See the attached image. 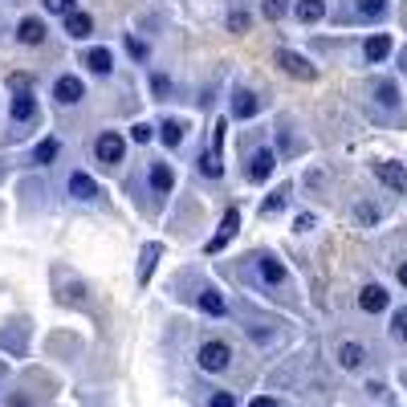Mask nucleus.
Instances as JSON below:
<instances>
[{"instance_id": "obj_22", "label": "nucleus", "mask_w": 407, "mask_h": 407, "mask_svg": "<svg viewBox=\"0 0 407 407\" xmlns=\"http://www.w3.org/2000/svg\"><path fill=\"white\" fill-rule=\"evenodd\" d=\"M159 257H163L159 244H147V248H143V265H139V281H143V285L151 281V265H155Z\"/></svg>"}, {"instance_id": "obj_27", "label": "nucleus", "mask_w": 407, "mask_h": 407, "mask_svg": "<svg viewBox=\"0 0 407 407\" xmlns=\"http://www.w3.org/2000/svg\"><path fill=\"white\" fill-rule=\"evenodd\" d=\"M265 16H269V21H281V16H285V0H265Z\"/></svg>"}, {"instance_id": "obj_16", "label": "nucleus", "mask_w": 407, "mask_h": 407, "mask_svg": "<svg viewBox=\"0 0 407 407\" xmlns=\"http://www.w3.org/2000/svg\"><path fill=\"white\" fill-rule=\"evenodd\" d=\"M232 114H236V118H253V114H257V98L248 94V90H236V94H232Z\"/></svg>"}, {"instance_id": "obj_21", "label": "nucleus", "mask_w": 407, "mask_h": 407, "mask_svg": "<svg viewBox=\"0 0 407 407\" xmlns=\"http://www.w3.org/2000/svg\"><path fill=\"white\" fill-rule=\"evenodd\" d=\"M57 151H62V143H57V139H41V143H37V151H33V163H53V159H57Z\"/></svg>"}, {"instance_id": "obj_18", "label": "nucleus", "mask_w": 407, "mask_h": 407, "mask_svg": "<svg viewBox=\"0 0 407 407\" xmlns=\"http://www.w3.org/2000/svg\"><path fill=\"white\" fill-rule=\"evenodd\" d=\"M338 358H342V367H346V371H358V367H362V346H358V342H342V350H338Z\"/></svg>"}, {"instance_id": "obj_28", "label": "nucleus", "mask_w": 407, "mask_h": 407, "mask_svg": "<svg viewBox=\"0 0 407 407\" xmlns=\"http://www.w3.org/2000/svg\"><path fill=\"white\" fill-rule=\"evenodd\" d=\"M45 8H49V13L69 16V13H74V0H45Z\"/></svg>"}, {"instance_id": "obj_3", "label": "nucleus", "mask_w": 407, "mask_h": 407, "mask_svg": "<svg viewBox=\"0 0 407 407\" xmlns=\"http://www.w3.org/2000/svg\"><path fill=\"white\" fill-rule=\"evenodd\" d=\"M228 346L224 342H204V346H200V367H204V371H224L228 367Z\"/></svg>"}, {"instance_id": "obj_14", "label": "nucleus", "mask_w": 407, "mask_h": 407, "mask_svg": "<svg viewBox=\"0 0 407 407\" xmlns=\"http://www.w3.org/2000/svg\"><path fill=\"white\" fill-rule=\"evenodd\" d=\"M151 188H155L159 195H167L171 188H176V176H171L167 163H155V167H151Z\"/></svg>"}, {"instance_id": "obj_11", "label": "nucleus", "mask_w": 407, "mask_h": 407, "mask_svg": "<svg viewBox=\"0 0 407 407\" xmlns=\"http://www.w3.org/2000/svg\"><path fill=\"white\" fill-rule=\"evenodd\" d=\"M90 29H94V21H90V13H78V8H74V13L65 16V33H69V37H90Z\"/></svg>"}, {"instance_id": "obj_33", "label": "nucleus", "mask_w": 407, "mask_h": 407, "mask_svg": "<svg viewBox=\"0 0 407 407\" xmlns=\"http://www.w3.org/2000/svg\"><path fill=\"white\" fill-rule=\"evenodd\" d=\"M208 407H236V403H232V395H228V391H216Z\"/></svg>"}, {"instance_id": "obj_10", "label": "nucleus", "mask_w": 407, "mask_h": 407, "mask_svg": "<svg viewBox=\"0 0 407 407\" xmlns=\"http://www.w3.org/2000/svg\"><path fill=\"white\" fill-rule=\"evenodd\" d=\"M362 53H367V62H383V57L391 53V37H387V33H374V37H367Z\"/></svg>"}, {"instance_id": "obj_4", "label": "nucleus", "mask_w": 407, "mask_h": 407, "mask_svg": "<svg viewBox=\"0 0 407 407\" xmlns=\"http://www.w3.org/2000/svg\"><path fill=\"white\" fill-rule=\"evenodd\" d=\"M374 176L387 183L391 192H399V195H407V171L399 167V163H374Z\"/></svg>"}, {"instance_id": "obj_5", "label": "nucleus", "mask_w": 407, "mask_h": 407, "mask_svg": "<svg viewBox=\"0 0 407 407\" xmlns=\"http://www.w3.org/2000/svg\"><path fill=\"white\" fill-rule=\"evenodd\" d=\"M81 94H86V90H81V78H74V74H62V78H57V86H53V98H57V102H65V106L81 102Z\"/></svg>"}, {"instance_id": "obj_26", "label": "nucleus", "mask_w": 407, "mask_h": 407, "mask_svg": "<svg viewBox=\"0 0 407 407\" xmlns=\"http://www.w3.org/2000/svg\"><path fill=\"white\" fill-rule=\"evenodd\" d=\"M285 200H290V188H281V192H273L269 200H265V212H277V208H285Z\"/></svg>"}, {"instance_id": "obj_13", "label": "nucleus", "mask_w": 407, "mask_h": 407, "mask_svg": "<svg viewBox=\"0 0 407 407\" xmlns=\"http://www.w3.org/2000/svg\"><path fill=\"white\" fill-rule=\"evenodd\" d=\"M81 62L90 65L94 74H110L114 69V57H110V49H86V57Z\"/></svg>"}, {"instance_id": "obj_31", "label": "nucleus", "mask_w": 407, "mask_h": 407, "mask_svg": "<svg viewBox=\"0 0 407 407\" xmlns=\"http://www.w3.org/2000/svg\"><path fill=\"white\" fill-rule=\"evenodd\" d=\"M228 29H232V33H244V29H248V16H244V13H232Z\"/></svg>"}, {"instance_id": "obj_34", "label": "nucleus", "mask_w": 407, "mask_h": 407, "mask_svg": "<svg viewBox=\"0 0 407 407\" xmlns=\"http://www.w3.org/2000/svg\"><path fill=\"white\" fill-rule=\"evenodd\" d=\"M130 134H134V143H151V127H143V122L130 127Z\"/></svg>"}, {"instance_id": "obj_32", "label": "nucleus", "mask_w": 407, "mask_h": 407, "mask_svg": "<svg viewBox=\"0 0 407 407\" xmlns=\"http://www.w3.org/2000/svg\"><path fill=\"white\" fill-rule=\"evenodd\" d=\"M8 86H13V90H29L33 78H29V74H13V78H8Z\"/></svg>"}, {"instance_id": "obj_2", "label": "nucleus", "mask_w": 407, "mask_h": 407, "mask_svg": "<svg viewBox=\"0 0 407 407\" xmlns=\"http://www.w3.org/2000/svg\"><path fill=\"white\" fill-rule=\"evenodd\" d=\"M122 151H127V143H122V134L118 130H106V134H98V143H94V155L102 163H122Z\"/></svg>"}, {"instance_id": "obj_24", "label": "nucleus", "mask_w": 407, "mask_h": 407, "mask_svg": "<svg viewBox=\"0 0 407 407\" xmlns=\"http://www.w3.org/2000/svg\"><path fill=\"white\" fill-rule=\"evenodd\" d=\"M355 8H358V16H367V21H379V16L387 13V0H358Z\"/></svg>"}, {"instance_id": "obj_8", "label": "nucleus", "mask_w": 407, "mask_h": 407, "mask_svg": "<svg viewBox=\"0 0 407 407\" xmlns=\"http://www.w3.org/2000/svg\"><path fill=\"white\" fill-rule=\"evenodd\" d=\"M273 167H277L273 151H257V155H253V163H248V179H253V183H260V179L273 176Z\"/></svg>"}, {"instance_id": "obj_9", "label": "nucleus", "mask_w": 407, "mask_h": 407, "mask_svg": "<svg viewBox=\"0 0 407 407\" xmlns=\"http://www.w3.org/2000/svg\"><path fill=\"white\" fill-rule=\"evenodd\" d=\"M16 37H21L25 45H41V41H45V25H41L37 16H25V21L16 25Z\"/></svg>"}, {"instance_id": "obj_1", "label": "nucleus", "mask_w": 407, "mask_h": 407, "mask_svg": "<svg viewBox=\"0 0 407 407\" xmlns=\"http://www.w3.org/2000/svg\"><path fill=\"white\" fill-rule=\"evenodd\" d=\"M277 65H281L290 78H297V81H314V78H318V69H314L302 53H293V49H281V53H277Z\"/></svg>"}, {"instance_id": "obj_20", "label": "nucleus", "mask_w": 407, "mask_h": 407, "mask_svg": "<svg viewBox=\"0 0 407 407\" xmlns=\"http://www.w3.org/2000/svg\"><path fill=\"white\" fill-rule=\"evenodd\" d=\"M33 114H37V102L29 98V90H25L21 98H13V118H16V122H29Z\"/></svg>"}, {"instance_id": "obj_15", "label": "nucleus", "mask_w": 407, "mask_h": 407, "mask_svg": "<svg viewBox=\"0 0 407 407\" xmlns=\"http://www.w3.org/2000/svg\"><path fill=\"white\" fill-rule=\"evenodd\" d=\"M293 13H297L302 25H314V21H322V16H326V4H322V0H297V8H293Z\"/></svg>"}, {"instance_id": "obj_6", "label": "nucleus", "mask_w": 407, "mask_h": 407, "mask_svg": "<svg viewBox=\"0 0 407 407\" xmlns=\"http://www.w3.org/2000/svg\"><path fill=\"white\" fill-rule=\"evenodd\" d=\"M236 224H241V212H236V208H228V212H224V224H220V232H216V236L208 241V253H220V248H224V244L232 241Z\"/></svg>"}, {"instance_id": "obj_25", "label": "nucleus", "mask_w": 407, "mask_h": 407, "mask_svg": "<svg viewBox=\"0 0 407 407\" xmlns=\"http://www.w3.org/2000/svg\"><path fill=\"white\" fill-rule=\"evenodd\" d=\"M391 334L399 342H407V309H395V318H391Z\"/></svg>"}, {"instance_id": "obj_37", "label": "nucleus", "mask_w": 407, "mask_h": 407, "mask_svg": "<svg viewBox=\"0 0 407 407\" xmlns=\"http://www.w3.org/2000/svg\"><path fill=\"white\" fill-rule=\"evenodd\" d=\"M248 407H277V399H269V395H260V399H253Z\"/></svg>"}, {"instance_id": "obj_23", "label": "nucleus", "mask_w": 407, "mask_h": 407, "mask_svg": "<svg viewBox=\"0 0 407 407\" xmlns=\"http://www.w3.org/2000/svg\"><path fill=\"white\" fill-rule=\"evenodd\" d=\"M159 139H163L167 147H179V143H183V127H179L176 118H167V122L159 127Z\"/></svg>"}, {"instance_id": "obj_17", "label": "nucleus", "mask_w": 407, "mask_h": 407, "mask_svg": "<svg viewBox=\"0 0 407 407\" xmlns=\"http://www.w3.org/2000/svg\"><path fill=\"white\" fill-rule=\"evenodd\" d=\"M257 269L269 285H281V281H285V265H277L273 257H257Z\"/></svg>"}, {"instance_id": "obj_19", "label": "nucleus", "mask_w": 407, "mask_h": 407, "mask_svg": "<svg viewBox=\"0 0 407 407\" xmlns=\"http://www.w3.org/2000/svg\"><path fill=\"white\" fill-rule=\"evenodd\" d=\"M200 309H204V314H212V318H220L228 306H224V297H220L216 290H204V293H200Z\"/></svg>"}, {"instance_id": "obj_38", "label": "nucleus", "mask_w": 407, "mask_h": 407, "mask_svg": "<svg viewBox=\"0 0 407 407\" xmlns=\"http://www.w3.org/2000/svg\"><path fill=\"white\" fill-rule=\"evenodd\" d=\"M399 69H403V74H407V49H403V53H399Z\"/></svg>"}, {"instance_id": "obj_29", "label": "nucleus", "mask_w": 407, "mask_h": 407, "mask_svg": "<svg viewBox=\"0 0 407 407\" xmlns=\"http://www.w3.org/2000/svg\"><path fill=\"white\" fill-rule=\"evenodd\" d=\"M200 171H204V176H220V163H216V155H204V159H200Z\"/></svg>"}, {"instance_id": "obj_39", "label": "nucleus", "mask_w": 407, "mask_h": 407, "mask_svg": "<svg viewBox=\"0 0 407 407\" xmlns=\"http://www.w3.org/2000/svg\"><path fill=\"white\" fill-rule=\"evenodd\" d=\"M399 281H403V285H407V265H403V269H399Z\"/></svg>"}, {"instance_id": "obj_30", "label": "nucleus", "mask_w": 407, "mask_h": 407, "mask_svg": "<svg viewBox=\"0 0 407 407\" xmlns=\"http://www.w3.org/2000/svg\"><path fill=\"white\" fill-rule=\"evenodd\" d=\"M151 90H155V94H167V90H171V81L163 78V74H151Z\"/></svg>"}, {"instance_id": "obj_7", "label": "nucleus", "mask_w": 407, "mask_h": 407, "mask_svg": "<svg viewBox=\"0 0 407 407\" xmlns=\"http://www.w3.org/2000/svg\"><path fill=\"white\" fill-rule=\"evenodd\" d=\"M387 290H383V285H367V290L358 293V306L367 309V314H383V309H387Z\"/></svg>"}, {"instance_id": "obj_35", "label": "nucleus", "mask_w": 407, "mask_h": 407, "mask_svg": "<svg viewBox=\"0 0 407 407\" xmlns=\"http://www.w3.org/2000/svg\"><path fill=\"white\" fill-rule=\"evenodd\" d=\"M379 98H383V102H395L399 94H395V86H391V81H383V86H379Z\"/></svg>"}, {"instance_id": "obj_12", "label": "nucleus", "mask_w": 407, "mask_h": 407, "mask_svg": "<svg viewBox=\"0 0 407 407\" xmlns=\"http://www.w3.org/2000/svg\"><path fill=\"white\" fill-rule=\"evenodd\" d=\"M69 195H74V200H94V195H98V183L86 176V171H78V176L69 179Z\"/></svg>"}, {"instance_id": "obj_36", "label": "nucleus", "mask_w": 407, "mask_h": 407, "mask_svg": "<svg viewBox=\"0 0 407 407\" xmlns=\"http://www.w3.org/2000/svg\"><path fill=\"white\" fill-rule=\"evenodd\" d=\"M127 45H130V53H134V57H147V45H143V41H134V37H130Z\"/></svg>"}]
</instances>
